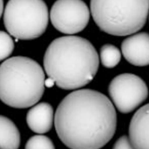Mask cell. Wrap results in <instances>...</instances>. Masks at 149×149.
<instances>
[{
	"label": "cell",
	"mask_w": 149,
	"mask_h": 149,
	"mask_svg": "<svg viewBox=\"0 0 149 149\" xmlns=\"http://www.w3.org/2000/svg\"><path fill=\"white\" fill-rule=\"evenodd\" d=\"M21 143L20 132L15 123L0 115V149H18Z\"/></svg>",
	"instance_id": "8fae6325"
},
{
	"label": "cell",
	"mask_w": 149,
	"mask_h": 149,
	"mask_svg": "<svg viewBox=\"0 0 149 149\" xmlns=\"http://www.w3.org/2000/svg\"><path fill=\"white\" fill-rule=\"evenodd\" d=\"M122 55L135 66L149 65V34L141 32L127 38L121 45Z\"/></svg>",
	"instance_id": "ba28073f"
},
{
	"label": "cell",
	"mask_w": 149,
	"mask_h": 149,
	"mask_svg": "<svg viewBox=\"0 0 149 149\" xmlns=\"http://www.w3.org/2000/svg\"><path fill=\"white\" fill-rule=\"evenodd\" d=\"M54 111L47 102L38 103L27 113L26 122L30 129L34 133L43 134L49 132L54 122Z\"/></svg>",
	"instance_id": "30bf717a"
},
{
	"label": "cell",
	"mask_w": 149,
	"mask_h": 149,
	"mask_svg": "<svg viewBox=\"0 0 149 149\" xmlns=\"http://www.w3.org/2000/svg\"><path fill=\"white\" fill-rule=\"evenodd\" d=\"M108 93L118 110L122 113L127 114L146 100L148 89L141 77L131 73H123L112 80Z\"/></svg>",
	"instance_id": "8992f818"
},
{
	"label": "cell",
	"mask_w": 149,
	"mask_h": 149,
	"mask_svg": "<svg viewBox=\"0 0 149 149\" xmlns=\"http://www.w3.org/2000/svg\"><path fill=\"white\" fill-rule=\"evenodd\" d=\"M49 22L48 8L43 0H9L3 13L7 31L20 40L41 36Z\"/></svg>",
	"instance_id": "5b68a950"
},
{
	"label": "cell",
	"mask_w": 149,
	"mask_h": 149,
	"mask_svg": "<svg viewBox=\"0 0 149 149\" xmlns=\"http://www.w3.org/2000/svg\"><path fill=\"white\" fill-rule=\"evenodd\" d=\"M100 59L102 65L112 69L118 65L121 59V52L115 45L106 44L100 50Z\"/></svg>",
	"instance_id": "7c38bea8"
},
{
	"label": "cell",
	"mask_w": 149,
	"mask_h": 149,
	"mask_svg": "<svg viewBox=\"0 0 149 149\" xmlns=\"http://www.w3.org/2000/svg\"><path fill=\"white\" fill-rule=\"evenodd\" d=\"M24 149H56L53 142L48 136L42 134L31 136L25 144Z\"/></svg>",
	"instance_id": "4fadbf2b"
},
{
	"label": "cell",
	"mask_w": 149,
	"mask_h": 149,
	"mask_svg": "<svg viewBox=\"0 0 149 149\" xmlns=\"http://www.w3.org/2000/svg\"><path fill=\"white\" fill-rule=\"evenodd\" d=\"M54 123L58 136L69 149H100L115 134L117 115L105 95L92 89H79L62 100Z\"/></svg>",
	"instance_id": "6da1fadb"
},
{
	"label": "cell",
	"mask_w": 149,
	"mask_h": 149,
	"mask_svg": "<svg viewBox=\"0 0 149 149\" xmlns=\"http://www.w3.org/2000/svg\"><path fill=\"white\" fill-rule=\"evenodd\" d=\"M99 55L85 38L66 36L56 38L45 51V71L59 88L73 90L92 81L99 70Z\"/></svg>",
	"instance_id": "7a4b0ae2"
},
{
	"label": "cell",
	"mask_w": 149,
	"mask_h": 149,
	"mask_svg": "<svg viewBox=\"0 0 149 149\" xmlns=\"http://www.w3.org/2000/svg\"><path fill=\"white\" fill-rule=\"evenodd\" d=\"M3 0H0V18L1 17L3 12Z\"/></svg>",
	"instance_id": "e0dca14e"
},
{
	"label": "cell",
	"mask_w": 149,
	"mask_h": 149,
	"mask_svg": "<svg viewBox=\"0 0 149 149\" xmlns=\"http://www.w3.org/2000/svg\"><path fill=\"white\" fill-rule=\"evenodd\" d=\"M55 84V81L53 80V79L52 78L48 77L47 79L45 80V86L48 88H51L54 86Z\"/></svg>",
	"instance_id": "2e32d148"
},
{
	"label": "cell",
	"mask_w": 149,
	"mask_h": 149,
	"mask_svg": "<svg viewBox=\"0 0 149 149\" xmlns=\"http://www.w3.org/2000/svg\"><path fill=\"white\" fill-rule=\"evenodd\" d=\"M45 75L41 66L26 57L15 56L0 65V100L9 107L25 109L43 96Z\"/></svg>",
	"instance_id": "3957f363"
},
{
	"label": "cell",
	"mask_w": 149,
	"mask_h": 149,
	"mask_svg": "<svg viewBox=\"0 0 149 149\" xmlns=\"http://www.w3.org/2000/svg\"><path fill=\"white\" fill-rule=\"evenodd\" d=\"M129 134L135 149H149V103L135 113L129 123Z\"/></svg>",
	"instance_id": "9c48e42d"
},
{
	"label": "cell",
	"mask_w": 149,
	"mask_h": 149,
	"mask_svg": "<svg viewBox=\"0 0 149 149\" xmlns=\"http://www.w3.org/2000/svg\"><path fill=\"white\" fill-rule=\"evenodd\" d=\"M14 49V42L9 34L0 31V62L9 57Z\"/></svg>",
	"instance_id": "5bb4252c"
},
{
	"label": "cell",
	"mask_w": 149,
	"mask_h": 149,
	"mask_svg": "<svg viewBox=\"0 0 149 149\" xmlns=\"http://www.w3.org/2000/svg\"><path fill=\"white\" fill-rule=\"evenodd\" d=\"M91 10L102 31L125 36L138 32L145 25L149 0H91Z\"/></svg>",
	"instance_id": "277c9868"
},
{
	"label": "cell",
	"mask_w": 149,
	"mask_h": 149,
	"mask_svg": "<svg viewBox=\"0 0 149 149\" xmlns=\"http://www.w3.org/2000/svg\"><path fill=\"white\" fill-rule=\"evenodd\" d=\"M113 149H135L132 145L129 137L126 135L120 137L113 146Z\"/></svg>",
	"instance_id": "9a60e30c"
},
{
	"label": "cell",
	"mask_w": 149,
	"mask_h": 149,
	"mask_svg": "<svg viewBox=\"0 0 149 149\" xmlns=\"http://www.w3.org/2000/svg\"><path fill=\"white\" fill-rule=\"evenodd\" d=\"M50 17L57 30L73 35L80 32L87 26L90 12L82 0H57L52 7Z\"/></svg>",
	"instance_id": "52a82bcc"
}]
</instances>
